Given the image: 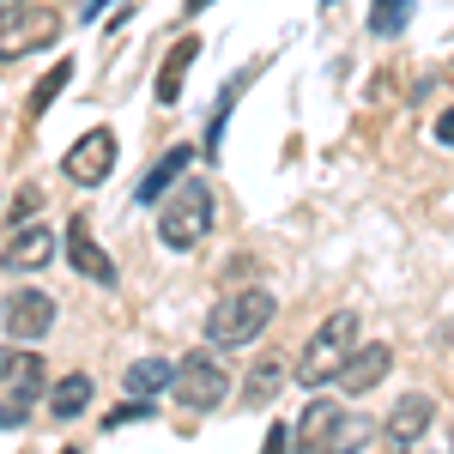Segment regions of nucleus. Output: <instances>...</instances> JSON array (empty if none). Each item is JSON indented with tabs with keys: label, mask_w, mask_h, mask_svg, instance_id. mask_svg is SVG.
I'll return each mask as SVG.
<instances>
[{
	"label": "nucleus",
	"mask_w": 454,
	"mask_h": 454,
	"mask_svg": "<svg viewBox=\"0 0 454 454\" xmlns=\"http://www.w3.org/2000/svg\"><path fill=\"white\" fill-rule=\"evenodd\" d=\"M273 291H224L218 303H212V315H207V340L218 351H243L248 340H261L267 333V321H273Z\"/></svg>",
	"instance_id": "f257e3e1"
},
{
	"label": "nucleus",
	"mask_w": 454,
	"mask_h": 454,
	"mask_svg": "<svg viewBox=\"0 0 454 454\" xmlns=\"http://www.w3.org/2000/svg\"><path fill=\"white\" fill-rule=\"evenodd\" d=\"M351 351H357V315L351 309L327 315V321L315 327V340L303 346V357H297V382L303 387H333L340 370L351 364Z\"/></svg>",
	"instance_id": "f03ea898"
},
{
	"label": "nucleus",
	"mask_w": 454,
	"mask_h": 454,
	"mask_svg": "<svg viewBox=\"0 0 454 454\" xmlns=\"http://www.w3.org/2000/svg\"><path fill=\"white\" fill-rule=\"evenodd\" d=\"M212 188L207 182H182L176 194H164V207H158V237L170 248H194L200 237L212 231Z\"/></svg>",
	"instance_id": "7ed1b4c3"
},
{
	"label": "nucleus",
	"mask_w": 454,
	"mask_h": 454,
	"mask_svg": "<svg viewBox=\"0 0 454 454\" xmlns=\"http://www.w3.org/2000/svg\"><path fill=\"white\" fill-rule=\"evenodd\" d=\"M170 394L188 406V412H212V406L231 394V376H224V364H218V357H207V351H188V357L176 364Z\"/></svg>",
	"instance_id": "20e7f679"
},
{
	"label": "nucleus",
	"mask_w": 454,
	"mask_h": 454,
	"mask_svg": "<svg viewBox=\"0 0 454 454\" xmlns=\"http://www.w3.org/2000/svg\"><path fill=\"white\" fill-rule=\"evenodd\" d=\"M0 327H6V340H43L49 327H55V291H6V303H0Z\"/></svg>",
	"instance_id": "39448f33"
},
{
	"label": "nucleus",
	"mask_w": 454,
	"mask_h": 454,
	"mask_svg": "<svg viewBox=\"0 0 454 454\" xmlns=\"http://www.w3.org/2000/svg\"><path fill=\"white\" fill-rule=\"evenodd\" d=\"M55 36H61V12L25 6V12H12V19L0 25V61H19V55H31V49H49Z\"/></svg>",
	"instance_id": "423d86ee"
},
{
	"label": "nucleus",
	"mask_w": 454,
	"mask_h": 454,
	"mask_svg": "<svg viewBox=\"0 0 454 454\" xmlns=\"http://www.w3.org/2000/svg\"><path fill=\"white\" fill-rule=\"evenodd\" d=\"M61 170H67V182H79V188H98V182L115 170V134H109V128H91L79 145H67Z\"/></svg>",
	"instance_id": "0eeeda50"
},
{
	"label": "nucleus",
	"mask_w": 454,
	"mask_h": 454,
	"mask_svg": "<svg viewBox=\"0 0 454 454\" xmlns=\"http://www.w3.org/2000/svg\"><path fill=\"white\" fill-rule=\"evenodd\" d=\"M49 387V364L36 357V351H0V394L12 400V406H31L36 394Z\"/></svg>",
	"instance_id": "6e6552de"
},
{
	"label": "nucleus",
	"mask_w": 454,
	"mask_h": 454,
	"mask_svg": "<svg viewBox=\"0 0 454 454\" xmlns=\"http://www.w3.org/2000/svg\"><path fill=\"white\" fill-rule=\"evenodd\" d=\"M346 430V406L340 400H309V412L297 419V454H333Z\"/></svg>",
	"instance_id": "1a4fd4ad"
},
{
	"label": "nucleus",
	"mask_w": 454,
	"mask_h": 454,
	"mask_svg": "<svg viewBox=\"0 0 454 454\" xmlns=\"http://www.w3.org/2000/svg\"><path fill=\"white\" fill-rule=\"evenodd\" d=\"M394 370V346H382V340H364V346L351 351V364L340 370V382L346 394H370V387H382V376Z\"/></svg>",
	"instance_id": "9d476101"
},
{
	"label": "nucleus",
	"mask_w": 454,
	"mask_h": 454,
	"mask_svg": "<svg viewBox=\"0 0 454 454\" xmlns=\"http://www.w3.org/2000/svg\"><path fill=\"white\" fill-rule=\"evenodd\" d=\"M0 261H6V273H36V267H49V261H55V231H43V224H19L12 243L0 248Z\"/></svg>",
	"instance_id": "9b49d317"
},
{
	"label": "nucleus",
	"mask_w": 454,
	"mask_h": 454,
	"mask_svg": "<svg viewBox=\"0 0 454 454\" xmlns=\"http://www.w3.org/2000/svg\"><path fill=\"white\" fill-rule=\"evenodd\" d=\"M67 261L85 273V279H98V285H115V261H109L104 248L91 243V224L85 218H67Z\"/></svg>",
	"instance_id": "f8f14e48"
},
{
	"label": "nucleus",
	"mask_w": 454,
	"mask_h": 454,
	"mask_svg": "<svg viewBox=\"0 0 454 454\" xmlns=\"http://www.w3.org/2000/svg\"><path fill=\"white\" fill-rule=\"evenodd\" d=\"M188 164H194V145H170V152H164V158L140 176V188H134V194H140V207L164 200V194H170V182H182V176H188Z\"/></svg>",
	"instance_id": "ddd939ff"
},
{
	"label": "nucleus",
	"mask_w": 454,
	"mask_h": 454,
	"mask_svg": "<svg viewBox=\"0 0 454 454\" xmlns=\"http://www.w3.org/2000/svg\"><path fill=\"white\" fill-rule=\"evenodd\" d=\"M194 55H200V36H176L170 43V55L158 67V104H182V79L194 67Z\"/></svg>",
	"instance_id": "4468645a"
},
{
	"label": "nucleus",
	"mask_w": 454,
	"mask_h": 454,
	"mask_svg": "<svg viewBox=\"0 0 454 454\" xmlns=\"http://www.w3.org/2000/svg\"><path fill=\"white\" fill-rule=\"evenodd\" d=\"M430 412H436V406H430L424 394H406V400H400V406L387 412V424H382L387 442H394V449H412V442L424 436V424H430Z\"/></svg>",
	"instance_id": "2eb2a0df"
},
{
	"label": "nucleus",
	"mask_w": 454,
	"mask_h": 454,
	"mask_svg": "<svg viewBox=\"0 0 454 454\" xmlns=\"http://www.w3.org/2000/svg\"><path fill=\"white\" fill-rule=\"evenodd\" d=\"M170 382H176V364H164V357H140V364H128V376H121V387H128L134 400H152V394H164Z\"/></svg>",
	"instance_id": "dca6fc26"
},
{
	"label": "nucleus",
	"mask_w": 454,
	"mask_h": 454,
	"mask_svg": "<svg viewBox=\"0 0 454 454\" xmlns=\"http://www.w3.org/2000/svg\"><path fill=\"white\" fill-rule=\"evenodd\" d=\"M85 406H91V376H79V370H73V376H61V382H55V394H49V412H55V419H79Z\"/></svg>",
	"instance_id": "f3484780"
},
{
	"label": "nucleus",
	"mask_w": 454,
	"mask_h": 454,
	"mask_svg": "<svg viewBox=\"0 0 454 454\" xmlns=\"http://www.w3.org/2000/svg\"><path fill=\"white\" fill-rule=\"evenodd\" d=\"M285 357H261L254 370H248V382H243V394H248V406H267L273 394H279V382H285Z\"/></svg>",
	"instance_id": "a211bd4d"
},
{
	"label": "nucleus",
	"mask_w": 454,
	"mask_h": 454,
	"mask_svg": "<svg viewBox=\"0 0 454 454\" xmlns=\"http://www.w3.org/2000/svg\"><path fill=\"white\" fill-rule=\"evenodd\" d=\"M406 12H412V0H376V6H370V31L376 36L406 31Z\"/></svg>",
	"instance_id": "6ab92c4d"
},
{
	"label": "nucleus",
	"mask_w": 454,
	"mask_h": 454,
	"mask_svg": "<svg viewBox=\"0 0 454 454\" xmlns=\"http://www.w3.org/2000/svg\"><path fill=\"white\" fill-rule=\"evenodd\" d=\"M67 61H55V73H43V79H36V91H31V115H43V109L55 104V91H61V85H67Z\"/></svg>",
	"instance_id": "aec40b11"
},
{
	"label": "nucleus",
	"mask_w": 454,
	"mask_h": 454,
	"mask_svg": "<svg viewBox=\"0 0 454 454\" xmlns=\"http://www.w3.org/2000/svg\"><path fill=\"white\" fill-rule=\"evenodd\" d=\"M370 430H376L370 419H357V412H346V430H340V449H333V454H357L364 442H370Z\"/></svg>",
	"instance_id": "412c9836"
},
{
	"label": "nucleus",
	"mask_w": 454,
	"mask_h": 454,
	"mask_svg": "<svg viewBox=\"0 0 454 454\" xmlns=\"http://www.w3.org/2000/svg\"><path fill=\"white\" fill-rule=\"evenodd\" d=\"M291 442H297V430H291V424H273V430H267V449H261V454H291Z\"/></svg>",
	"instance_id": "4be33fe9"
},
{
	"label": "nucleus",
	"mask_w": 454,
	"mask_h": 454,
	"mask_svg": "<svg viewBox=\"0 0 454 454\" xmlns=\"http://www.w3.org/2000/svg\"><path fill=\"white\" fill-rule=\"evenodd\" d=\"M36 207H43V188H19L12 194V218H31Z\"/></svg>",
	"instance_id": "5701e85b"
},
{
	"label": "nucleus",
	"mask_w": 454,
	"mask_h": 454,
	"mask_svg": "<svg viewBox=\"0 0 454 454\" xmlns=\"http://www.w3.org/2000/svg\"><path fill=\"white\" fill-rule=\"evenodd\" d=\"M134 419H145V400H134V406H115V412H109V430H115V424H134Z\"/></svg>",
	"instance_id": "b1692460"
},
{
	"label": "nucleus",
	"mask_w": 454,
	"mask_h": 454,
	"mask_svg": "<svg viewBox=\"0 0 454 454\" xmlns=\"http://www.w3.org/2000/svg\"><path fill=\"white\" fill-rule=\"evenodd\" d=\"M436 145H454V104L442 109V121H436Z\"/></svg>",
	"instance_id": "393cba45"
},
{
	"label": "nucleus",
	"mask_w": 454,
	"mask_h": 454,
	"mask_svg": "<svg viewBox=\"0 0 454 454\" xmlns=\"http://www.w3.org/2000/svg\"><path fill=\"white\" fill-rule=\"evenodd\" d=\"M25 6H31V0H0V25H6L12 12H25Z\"/></svg>",
	"instance_id": "a878e982"
},
{
	"label": "nucleus",
	"mask_w": 454,
	"mask_h": 454,
	"mask_svg": "<svg viewBox=\"0 0 454 454\" xmlns=\"http://www.w3.org/2000/svg\"><path fill=\"white\" fill-rule=\"evenodd\" d=\"M98 12H104V0H85V19H98Z\"/></svg>",
	"instance_id": "bb28decb"
},
{
	"label": "nucleus",
	"mask_w": 454,
	"mask_h": 454,
	"mask_svg": "<svg viewBox=\"0 0 454 454\" xmlns=\"http://www.w3.org/2000/svg\"><path fill=\"white\" fill-rule=\"evenodd\" d=\"M200 6H212V0H188V12H200Z\"/></svg>",
	"instance_id": "cd10ccee"
},
{
	"label": "nucleus",
	"mask_w": 454,
	"mask_h": 454,
	"mask_svg": "<svg viewBox=\"0 0 454 454\" xmlns=\"http://www.w3.org/2000/svg\"><path fill=\"white\" fill-rule=\"evenodd\" d=\"M394 454H412V449H394Z\"/></svg>",
	"instance_id": "c85d7f7f"
},
{
	"label": "nucleus",
	"mask_w": 454,
	"mask_h": 454,
	"mask_svg": "<svg viewBox=\"0 0 454 454\" xmlns=\"http://www.w3.org/2000/svg\"><path fill=\"white\" fill-rule=\"evenodd\" d=\"M67 454H79V449H67Z\"/></svg>",
	"instance_id": "c756f323"
},
{
	"label": "nucleus",
	"mask_w": 454,
	"mask_h": 454,
	"mask_svg": "<svg viewBox=\"0 0 454 454\" xmlns=\"http://www.w3.org/2000/svg\"><path fill=\"white\" fill-rule=\"evenodd\" d=\"M327 6H333V0H327Z\"/></svg>",
	"instance_id": "7c9ffc66"
}]
</instances>
